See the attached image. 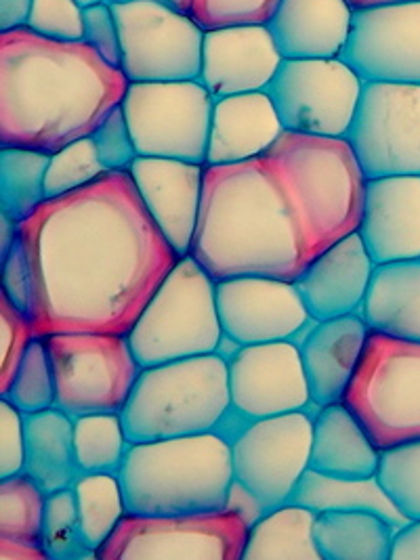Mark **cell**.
Returning a JSON list of instances; mask_svg holds the SVG:
<instances>
[{"instance_id":"obj_26","label":"cell","mask_w":420,"mask_h":560,"mask_svg":"<svg viewBox=\"0 0 420 560\" xmlns=\"http://www.w3.org/2000/svg\"><path fill=\"white\" fill-rule=\"evenodd\" d=\"M381 450L345 404L324 406L314 418L310 468L341 479L376 477Z\"/></svg>"},{"instance_id":"obj_24","label":"cell","mask_w":420,"mask_h":560,"mask_svg":"<svg viewBox=\"0 0 420 560\" xmlns=\"http://www.w3.org/2000/svg\"><path fill=\"white\" fill-rule=\"evenodd\" d=\"M284 130L267 91L214 100L207 164H236L259 158Z\"/></svg>"},{"instance_id":"obj_3","label":"cell","mask_w":420,"mask_h":560,"mask_svg":"<svg viewBox=\"0 0 420 560\" xmlns=\"http://www.w3.org/2000/svg\"><path fill=\"white\" fill-rule=\"evenodd\" d=\"M214 281H294L310 262L303 233L265 155L205 168L191 253Z\"/></svg>"},{"instance_id":"obj_44","label":"cell","mask_w":420,"mask_h":560,"mask_svg":"<svg viewBox=\"0 0 420 560\" xmlns=\"http://www.w3.org/2000/svg\"><path fill=\"white\" fill-rule=\"evenodd\" d=\"M89 47L104 57L105 61L114 68L122 66V45H120V30L116 24L114 11L109 2H100L84 9V38Z\"/></svg>"},{"instance_id":"obj_21","label":"cell","mask_w":420,"mask_h":560,"mask_svg":"<svg viewBox=\"0 0 420 560\" xmlns=\"http://www.w3.org/2000/svg\"><path fill=\"white\" fill-rule=\"evenodd\" d=\"M358 233L374 265L420 258V175L368 178Z\"/></svg>"},{"instance_id":"obj_5","label":"cell","mask_w":420,"mask_h":560,"mask_svg":"<svg viewBox=\"0 0 420 560\" xmlns=\"http://www.w3.org/2000/svg\"><path fill=\"white\" fill-rule=\"evenodd\" d=\"M118 477L135 516L221 512L234 483L232 443L217 431L131 443Z\"/></svg>"},{"instance_id":"obj_49","label":"cell","mask_w":420,"mask_h":560,"mask_svg":"<svg viewBox=\"0 0 420 560\" xmlns=\"http://www.w3.org/2000/svg\"><path fill=\"white\" fill-rule=\"evenodd\" d=\"M0 559L2 560H49L45 548L18 544V541H2L0 539Z\"/></svg>"},{"instance_id":"obj_48","label":"cell","mask_w":420,"mask_h":560,"mask_svg":"<svg viewBox=\"0 0 420 560\" xmlns=\"http://www.w3.org/2000/svg\"><path fill=\"white\" fill-rule=\"evenodd\" d=\"M34 0H0V32L27 26Z\"/></svg>"},{"instance_id":"obj_2","label":"cell","mask_w":420,"mask_h":560,"mask_svg":"<svg viewBox=\"0 0 420 560\" xmlns=\"http://www.w3.org/2000/svg\"><path fill=\"white\" fill-rule=\"evenodd\" d=\"M127 89L125 72L86 43L0 32V148L59 152L93 135Z\"/></svg>"},{"instance_id":"obj_43","label":"cell","mask_w":420,"mask_h":560,"mask_svg":"<svg viewBox=\"0 0 420 560\" xmlns=\"http://www.w3.org/2000/svg\"><path fill=\"white\" fill-rule=\"evenodd\" d=\"M91 137L104 162L105 171H129L135 158L139 155L122 105H116L100 122V127L93 130Z\"/></svg>"},{"instance_id":"obj_41","label":"cell","mask_w":420,"mask_h":560,"mask_svg":"<svg viewBox=\"0 0 420 560\" xmlns=\"http://www.w3.org/2000/svg\"><path fill=\"white\" fill-rule=\"evenodd\" d=\"M36 338L26 315L0 294V393L13 381L27 347Z\"/></svg>"},{"instance_id":"obj_45","label":"cell","mask_w":420,"mask_h":560,"mask_svg":"<svg viewBox=\"0 0 420 560\" xmlns=\"http://www.w3.org/2000/svg\"><path fill=\"white\" fill-rule=\"evenodd\" d=\"M26 462V429L24 413L0 399V479L24 472Z\"/></svg>"},{"instance_id":"obj_6","label":"cell","mask_w":420,"mask_h":560,"mask_svg":"<svg viewBox=\"0 0 420 560\" xmlns=\"http://www.w3.org/2000/svg\"><path fill=\"white\" fill-rule=\"evenodd\" d=\"M232 408L230 368L221 353L141 368L122 413L131 443L212 433Z\"/></svg>"},{"instance_id":"obj_39","label":"cell","mask_w":420,"mask_h":560,"mask_svg":"<svg viewBox=\"0 0 420 560\" xmlns=\"http://www.w3.org/2000/svg\"><path fill=\"white\" fill-rule=\"evenodd\" d=\"M104 173L107 171L95 148L93 137L89 135L77 139L59 152L51 153V162L45 178L47 200L77 191L80 187L93 183L95 178L102 177Z\"/></svg>"},{"instance_id":"obj_23","label":"cell","mask_w":420,"mask_h":560,"mask_svg":"<svg viewBox=\"0 0 420 560\" xmlns=\"http://www.w3.org/2000/svg\"><path fill=\"white\" fill-rule=\"evenodd\" d=\"M374 267L362 235L353 231L312 258L294 283L312 319L324 322L360 313Z\"/></svg>"},{"instance_id":"obj_47","label":"cell","mask_w":420,"mask_h":560,"mask_svg":"<svg viewBox=\"0 0 420 560\" xmlns=\"http://www.w3.org/2000/svg\"><path fill=\"white\" fill-rule=\"evenodd\" d=\"M389 560H420V518L395 529Z\"/></svg>"},{"instance_id":"obj_46","label":"cell","mask_w":420,"mask_h":560,"mask_svg":"<svg viewBox=\"0 0 420 560\" xmlns=\"http://www.w3.org/2000/svg\"><path fill=\"white\" fill-rule=\"evenodd\" d=\"M2 294L32 322V311H34L32 273H30V262H27L26 250L20 235L11 246L9 255L2 258Z\"/></svg>"},{"instance_id":"obj_38","label":"cell","mask_w":420,"mask_h":560,"mask_svg":"<svg viewBox=\"0 0 420 560\" xmlns=\"http://www.w3.org/2000/svg\"><path fill=\"white\" fill-rule=\"evenodd\" d=\"M43 548L49 560L97 559L80 529L74 489H59L47 495Z\"/></svg>"},{"instance_id":"obj_14","label":"cell","mask_w":420,"mask_h":560,"mask_svg":"<svg viewBox=\"0 0 420 560\" xmlns=\"http://www.w3.org/2000/svg\"><path fill=\"white\" fill-rule=\"evenodd\" d=\"M345 139L366 178L420 175V84L364 82Z\"/></svg>"},{"instance_id":"obj_31","label":"cell","mask_w":420,"mask_h":560,"mask_svg":"<svg viewBox=\"0 0 420 560\" xmlns=\"http://www.w3.org/2000/svg\"><path fill=\"white\" fill-rule=\"evenodd\" d=\"M294 504L307 506L315 512L324 510H372L389 518L395 527L408 523L401 512L395 509L394 502L387 498L376 477L370 479H341L328 477L315 470H307L296 485L292 500Z\"/></svg>"},{"instance_id":"obj_40","label":"cell","mask_w":420,"mask_h":560,"mask_svg":"<svg viewBox=\"0 0 420 560\" xmlns=\"http://www.w3.org/2000/svg\"><path fill=\"white\" fill-rule=\"evenodd\" d=\"M280 0H194L191 18L205 30L267 24Z\"/></svg>"},{"instance_id":"obj_52","label":"cell","mask_w":420,"mask_h":560,"mask_svg":"<svg viewBox=\"0 0 420 560\" xmlns=\"http://www.w3.org/2000/svg\"><path fill=\"white\" fill-rule=\"evenodd\" d=\"M105 2H129V0H105ZM156 2H164L168 7H175L184 13H191V7H194V0H156Z\"/></svg>"},{"instance_id":"obj_33","label":"cell","mask_w":420,"mask_h":560,"mask_svg":"<svg viewBox=\"0 0 420 560\" xmlns=\"http://www.w3.org/2000/svg\"><path fill=\"white\" fill-rule=\"evenodd\" d=\"M72 489L84 541L97 557V550L129 514L120 477L118 472H80Z\"/></svg>"},{"instance_id":"obj_27","label":"cell","mask_w":420,"mask_h":560,"mask_svg":"<svg viewBox=\"0 0 420 560\" xmlns=\"http://www.w3.org/2000/svg\"><path fill=\"white\" fill-rule=\"evenodd\" d=\"M360 315L372 331L420 342V258L376 265Z\"/></svg>"},{"instance_id":"obj_29","label":"cell","mask_w":420,"mask_h":560,"mask_svg":"<svg viewBox=\"0 0 420 560\" xmlns=\"http://www.w3.org/2000/svg\"><path fill=\"white\" fill-rule=\"evenodd\" d=\"M394 523L372 510H324L315 518L322 560H389Z\"/></svg>"},{"instance_id":"obj_37","label":"cell","mask_w":420,"mask_h":560,"mask_svg":"<svg viewBox=\"0 0 420 560\" xmlns=\"http://www.w3.org/2000/svg\"><path fill=\"white\" fill-rule=\"evenodd\" d=\"M0 399H7L22 413L55 408V376L45 338L32 340L13 381L0 393Z\"/></svg>"},{"instance_id":"obj_1","label":"cell","mask_w":420,"mask_h":560,"mask_svg":"<svg viewBox=\"0 0 420 560\" xmlns=\"http://www.w3.org/2000/svg\"><path fill=\"white\" fill-rule=\"evenodd\" d=\"M18 235L32 273L36 338L61 331L127 336L179 260L129 171H107L45 200Z\"/></svg>"},{"instance_id":"obj_36","label":"cell","mask_w":420,"mask_h":560,"mask_svg":"<svg viewBox=\"0 0 420 560\" xmlns=\"http://www.w3.org/2000/svg\"><path fill=\"white\" fill-rule=\"evenodd\" d=\"M376 479L404 518H420V439L381 450Z\"/></svg>"},{"instance_id":"obj_22","label":"cell","mask_w":420,"mask_h":560,"mask_svg":"<svg viewBox=\"0 0 420 560\" xmlns=\"http://www.w3.org/2000/svg\"><path fill=\"white\" fill-rule=\"evenodd\" d=\"M370 328L360 313L312 322L299 334L296 345L310 384L312 404L317 408L342 404L353 381Z\"/></svg>"},{"instance_id":"obj_30","label":"cell","mask_w":420,"mask_h":560,"mask_svg":"<svg viewBox=\"0 0 420 560\" xmlns=\"http://www.w3.org/2000/svg\"><path fill=\"white\" fill-rule=\"evenodd\" d=\"M315 518V510L294 502L265 512L248 527L240 560H322Z\"/></svg>"},{"instance_id":"obj_19","label":"cell","mask_w":420,"mask_h":560,"mask_svg":"<svg viewBox=\"0 0 420 560\" xmlns=\"http://www.w3.org/2000/svg\"><path fill=\"white\" fill-rule=\"evenodd\" d=\"M205 168L207 164L152 155H137L129 168L143 205L179 258L191 253Z\"/></svg>"},{"instance_id":"obj_34","label":"cell","mask_w":420,"mask_h":560,"mask_svg":"<svg viewBox=\"0 0 420 560\" xmlns=\"http://www.w3.org/2000/svg\"><path fill=\"white\" fill-rule=\"evenodd\" d=\"M47 493L26 472L0 479V539L43 548Z\"/></svg>"},{"instance_id":"obj_4","label":"cell","mask_w":420,"mask_h":560,"mask_svg":"<svg viewBox=\"0 0 420 560\" xmlns=\"http://www.w3.org/2000/svg\"><path fill=\"white\" fill-rule=\"evenodd\" d=\"M262 155L289 198L310 260L360 230L368 178L345 137L284 130Z\"/></svg>"},{"instance_id":"obj_12","label":"cell","mask_w":420,"mask_h":560,"mask_svg":"<svg viewBox=\"0 0 420 560\" xmlns=\"http://www.w3.org/2000/svg\"><path fill=\"white\" fill-rule=\"evenodd\" d=\"M120 30L122 66L129 82L198 80L205 27L175 7L156 0L109 2Z\"/></svg>"},{"instance_id":"obj_10","label":"cell","mask_w":420,"mask_h":560,"mask_svg":"<svg viewBox=\"0 0 420 560\" xmlns=\"http://www.w3.org/2000/svg\"><path fill=\"white\" fill-rule=\"evenodd\" d=\"M45 342L55 376V408L70 418L125 409L141 372L125 334L61 331L45 336Z\"/></svg>"},{"instance_id":"obj_20","label":"cell","mask_w":420,"mask_h":560,"mask_svg":"<svg viewBox=\"0 0 420 560\" xmlns=\"http://www.w3.org/2000/svg\"><path fill=\"white\" fill-rule=\"evenodd\" d=\"M284 61L269 27L228 26L207 30L200 82L214 100L265 91Z\"/></svg>"},{"instance_id":"obj_18","label":"cell","mask_w":420,"mask_h":560,"mask_svg":"<svg viewBox=\"0 0 420 560\" xmlns=\"http://www.w3.org/2000/svg\"><path fill=\"white\" fill-rule=\"evenodd\" d=\"M217 308L234 347L296 340L314 322L294 281L262 276L217 281Z\"/></svg>"},{"instance_id":"obj_42","label":"cell","mask_w":420,"mask_h":560,"mask_svg":"<svg viewBox=\"0 0 420 560\" xmlns=\"http://www.w3.org/2000/svg\"><path fill=\"white\" fill-rule=\"evenodd\" d=\"M26 27L52 40L82 43L84 9L77 0H34Z\"/></svg>"},{"instance_id":"obj_7","label":"cell","mask_w":420,"mask_h":560,"mask_svg":"<svg viewBox=\"0 0 420 560\" xmlns=\"http://www.w3.org/2000/svg\"><path fill=\"white\" fill-rule=\"evenodd\" d=\"M141 368L219 353L225 336L217 281L191 255L177 260L127 334Z\"/></svg>"},{"instance_id":"obj_13","label":"cell","mask_w":420,"mask_h":560,"mask_svg":"<svg viewBox=\"0 0 420 560\" xmlns=\"http://www.w3.org/2000/svg\"><path fill=\"white\" fill-rule=\"evenodd\" d=\"M248 537L234 510L189 516L127 514L97 550L102 560H240Z\"/></svg>"},{"instance_id":"obj_9","label":"cell","mask_w":420,"mask_h":560,"mask_svg":"<svg viewBox=\"0 0 420 560\" xmlns=\"http://www.w3.org/2000/svg\"><path fill=\"white\" fill-rule=\"evenodd\" d=\"M342 404L378 450L420 439V342L370 330Z\"/></svg>"},{"instance_id":"obj_8","label":"cell","mask_w":420,"mask_h":560,"mask_svg":"<svg viewBox=\"0 0 420 560\" xmlns=\"http://www.w3.org/2000/svg\"><path fill=\"white\" fill-rule=\"evenodd\" d=\"M230 443L234 483L228 510L250 527L265 512L289 504L310 470L314 420L307 411L262 418L246 424Z\"/></svg>"},{"instance_id":"obj_28","label":"cell","mask_w":420,"mask_h":560,"mask_svg":"<svg viewBox=\"0 0 420 560\" xmlns=\"http://www.w3.org/2000/svg\"><path fill=\"white\" fill-rule=\"evenodd\" d=\"M26 462L24 472L49 495L72 487L80 468L74 447V418L49 408L24 413Z\"/></svg>"},{"instance_id":"obj_32","label":"cell","mask_w":420,"mask_h":560,"mask_svg":"<svg viewBox=\"0 0 420 560\" xmlns=\"http://www.w3.org/2000/svg\"><path fill=\"white\" fill-rule=\"evenodd\" d=\"M51 153L27 148L0 150V214L24 223L47 200L45 178Z\"/></svg>"},{"instance_id":"obj_50","label":"cell","mask_w":420,"mask_h":560,"mask_svg":"<svg viewBox=\"0 0 420 560\" xmlns=\"http://www.w3.org/2000/svg\"><path fill=\"white\" fill-rule=\"evenodd\" d=\"M18 230H20V223H15L13 219H9L7 214H0V231H2V235H0V240H2V242H0V260L9 255L11 246L15 244Z\"/></svg>"},{"instance_id":"obj_51","label":"cell","mask_w":420,"mask_h":560,"mask_svg":"<svg viewBox=\"0 0 420 560\" xmlns=\"http://www.w3.org/2000/svg\"><path fill=\"white\" fill-rule=\"evenodd\" d=\"M353 11L360 9H372V7H383V4H399V2H415V0H347Z\"/></svg>"},{"instance_id":"obj_25","label":"cell","mask_w":420,"mask_h":560,"mask_svg":"<svg viewBox=\"0 0 420 560\" xmlns=\"http://www.w3.org/2000/svg\"><path fill=\"white\" fill-rule=\"evenodd\" d=\"M347 0H280L265 26L284 59L339 57L351 30Z\"/></svg>"},{"instance_id":"obj_16","label":"cell","mask_w":420,"mask_h":560,"mask_svg":"<svg viewBox=\"0 0 420 560\" xmlns=\"http://www.w3.org/2000/svg\"><path fill=\"white\" fill-rule=\"evenodd\" d=\"M364 80L341 57L284 59L267 95L287 130L345 137L355 116Z\"/></svg>"},{"instance_id":"obj_11","label":"cell","mask_w":420,"mask_h":560,"mask_svg":"<svg viewBox=\"0 0 420 560\" xmlns=\"http://www.w3.org/2000/svg\"><path fill=\"white\" fill-rule=\"evenodd\" d=\"M120 105L139 155L207 164L214 97L200 80L129 82Z\"/></svg>"},{"instance_id":"obj_17","label":"cell","mask_w":420,"mask_h":560,"mask_svg":"<svg viewBox=\"0 0 420 560\" xmlns=\"http://www.w3.org/2000/svg\"><path fill=\"white\" fill-rule=\"evenodd\" d=\"M339 57L364 82L420 84V0L353 11Z\"/></svg>"},{"instance_id":"obj_35","label":"cell","mask_w":420,"mask_h":560,"mask_svg":"<svg viewBox=\"0 0 420 560\" xmlns=\"http://www.w3.org/2000/svg\"><path fill=\"white\" fill-rule=\"evenodd\" d=\"M129 445L122 413H86L74 418L80 472H118Z\"/></svg>"},{"instance_id":"obj_15","label":"cell","mask_w":420,"mask_h":560,"mask_svg":"<svg viewBox=\"0 0 420 560\" xmlns=\"http://www.w3.org/2000/svg\"><path fill=\"white\" fill-rule=\"evenodd\" d=\"M225 359L232 408L217 433L228 441L255 420L305 411L312 404L303 359L294 340L236 347Z\"/></svg>"},{"instance_id":"obj_53","label":"cell","mask_w":420,"mask_h":560,"mask_svg":"<svg viewBox=\"0 0 420 560\" xmlns=\"http://www.w3.org/2000/svg\"><path fill=\"white\" fill-rule=\"evenodd\" d=\"M82 9H86V7H93V4H100V2H105V0H77Z\"/></svg>"}]
</instances>
